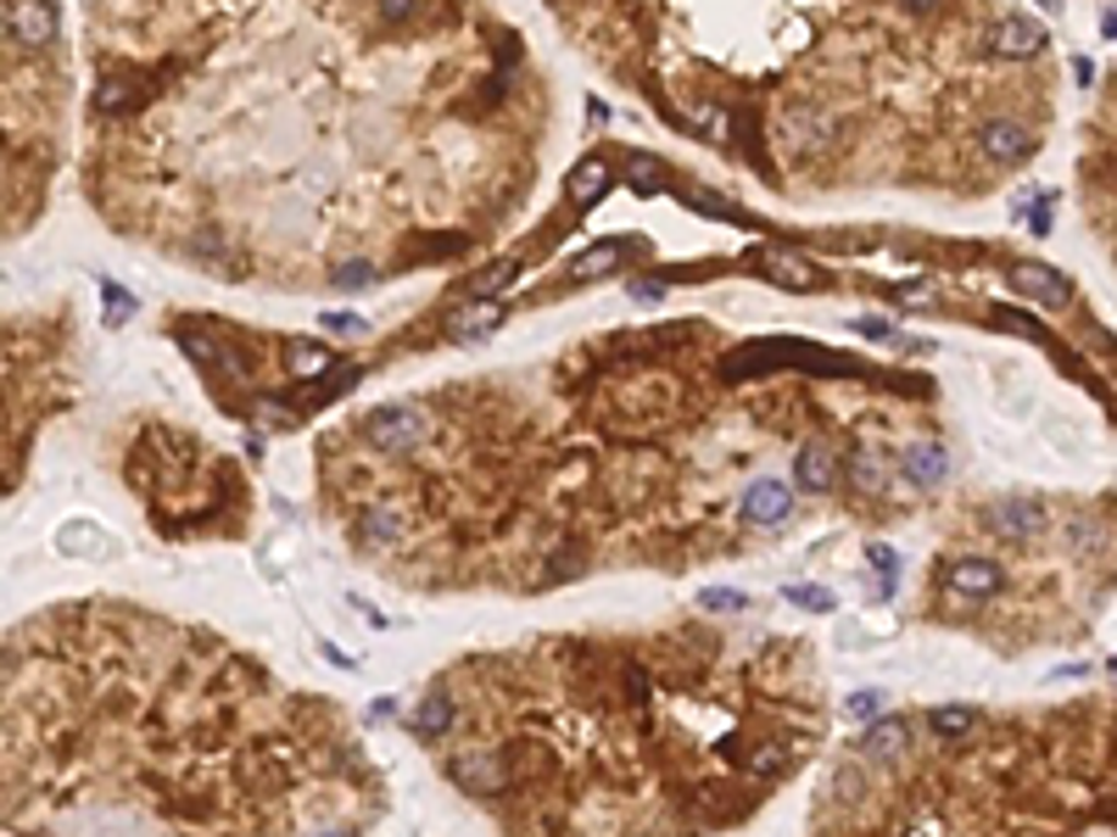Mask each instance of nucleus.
Wrapping results in <instances>:
<instances>
[{"label":"nucleus","mask_w":1117,"mask_h":837,"mask_svg":"<svg viewBox=\"0 0 1117 837\" xmlns=\"http://www.w3.org/2000/svg\"><path fill=\"white\" fill-rule=\"evenodd\" d=\"M1101 28H1106V34H1112V39H1117V7H1112V12H1106V23H1101Z\"/></svg>","instance_id":"obj_40"},{"label":"nucleus","mask_w":1117,"mask_h":837,"mask_svg":"<svg viewBox=\"0 0 1117 837\" xmlns=\"http://www.w3.org/2000/svg\"><path fill=\"white\" fill-rule=\"evenodd\" d=\"M1050 224H1056V202H1050V190H1039V207H1034V218H1029V229H1034V235H1045Z\"/></svg>","instance_id":"obj_36"},{"label":"nucleus","mask_w":1117,"mask_h":837,"mask_svg":"<svg viewBox=\"0 0 1117 837\" xmlns=\"http://www.w3.org/2000/svg\"><path fill=\"white\" fill-rule=\"evenodd\" d=\"M324 330H342V335H369V319H358V313H324Z\"/></svg>","instance_id":"obj_34"},{"label":"nucleus","mask_w":1117,"mask_h":837,"mask_svg":"<svg viewBox=\"0 0 1117 837\" xmlns=\"http://www.w3.org/2000/svg\"><path fill=\"white\" fill-rule=\"evenodd\" d=\"M905 743H911V726H905L900 715H889V720H878V726H866V731H860L855 754L871 760V765H889V760L905 754Z\"/></svg>","instance_id":"obj_10"},{"label":"nucleus","mask_w":1117,"mask_h":837,"mask_svg":"<svg viewBox=\"0 0 1117 837\" xmlns=\"http://www.w3.org/2000/svg\"><path fill=\"white\" fill-rule=\"evenodd\" d=\"M783 598L794 609H805V614H833V593H828V586H788Z\"/></svg>","instance_id":"obj_23"},{"label":"nucleus","mask_w":1117,"mask_h":837,"mask_svg":"<svg viewBox=\"0 0 1117 837\" xmlns=\"http://www.w3.org/2000/svg\"><path fill=\"white\" fill-rule=\"evenodd\" d=\"M900 469H905V480H911L916 491H934V486H944V475H950V453L939 447V441H911V447L900 453Z\"/></svg>","instance_id":"obj_9"},{"label":"nucleus","mask_w":1117,"mask_h":837,"mask_svg":"<svg viewBox=\"0 0 1117 837\" xmlns=\"http://www.w3.org/2000/svg\"><path fill=\"white\" fill-rule=\"evenodd\" d=\"M459 781L475 787V793H498V787H503V776H498L492 760H464V765H459Z\"/></svg>","instance_id":"obj_22"},{"label":"nucleus","mask_w":1117,"mask_h":837,"mask_svg":"<svg viewBox=\"0 0 1117 837\" xmlns=\"http://www.w3.org/2000/svg\"><path fill=\"white\" fill-rule=\"evenodd\" d=\"M414 726H419V737H442L448 726H453V698L436 686V693H425L419 698V709H414Z\"/></svg>","instance_id":"obj_17"},{"label":"nucleus","mask_w":1117,"mask_h":837,"mask_svg":"<svg viewBox=\"0 0 1117 837\" xmlns=\"http://www.w3.org/2000/svg\"><path fill=\"white\" fill-rule=\"evenodd\" d=\"M860 793H866L860 770H855V765H839V770H833V799H839V804H855Z\"/></svg>","instance_id":"obj_26"},{"label":"nucleus","mask_w":1117,"mask_h":837,"mask_svg":"<svg viewBox=\"0 0 1117 837\" xmlns=\"http://www.w3.org/2000/svg\"><path fill=\"white\" fill-rule=\"evenodd\" d=\"M626 179H631V190H643V195L665 184V174H659L654 163H631V168H626Z\"/></svg>","instance_id":"obj_31"},{"label":"nucleus","mask_w":1117,"mask_h":837,"mask_svg":"<svg viewBox=\"0 0 1117 837\" xmlns=\"http://www.w3.org/2000/svg\"><path fill=\"white\" fill-rule=\"evenodd\" d=\"M375 7H380L385 23H408V17L419 12V0H375Z\"/></svg>","instance_id":"obj_35"},{"label":"nucleus","mask_w":1117,"mask_h":837,"mask_svg":"<svg viewBox=\"0 0 1117 837\" xmlns=\"http://www.w3.org/2000/svg\"><path fill=\"white\" fill-rule=\"evenodd\" d=\"M871 564H878V575H883V593H894V570H900V559H894V548H871Z\"/></svg>","instance_id":"obj_32"},{"label":"nucleus","mask_w":1117,"mask_h":837,"mask_svg":"<svg viewBox=\"0 0 1117 837\" xmlns=\"http://www.w3.org/2000/svg\"><path fill=\"white\" fill-rule=\"evenodd\" d=\"M978 152L995 163V168H1023L1034 152H1039V140L1023 118H989L978 129Z\"/></svg>","instance_id":"obj_2"},{"label":"nucleus","mask_w":1117,"mask_h":837,"mask_svg":"<svg viewBox=\"0 0 1117 837\" xmlns=\"http://www.w3.org/2000/svg\"><path fill=\"white\" fill-rule=\"evenodd\" d=\"M258 414H263L269 425H297V419H290V408H280V403H258Z\"/></svg>","instance_id":"obj_38"},{"label":"nucleus","mask_w":1117,"mask_h":837,"mask_svg":"<svg viewBox=\"0 0 1117 837\" xmlns=\"http://www.w3.org/2000/svg\"><path fill=\"white\" fill-rule=\"evenodd\" d=\"M849 480H855V491H883L889 469H883L878 453H855V458H849Z\"/></svg>","instance_id":"obj_21"},{"label":"nucleus","mask_w":1117,"mask_h":837,"mask_svg":"<svg viewBox=\"0 0 1117 837\" xmlns=\"http://www.w3.org/2000/svg\"><path fill=\"white\" fill-rule=\"evenodd\" d=\"M498 319H503V308H475V313H459L453 330H459V335H487Z\"/></svg>","instance_id":"obj_28"},{"label":"nucleus","mask_w":1117,"mask_h":837,"mask_svg":"<svg viewBox=\"0 0 1117 837\" xmlns=\"http://www.w3.org/2000/svg\"><path fill=\"white\" fill-rule=\"evenodd\" d=\"M738 519L754 525V530H776L794 519V486L783 480H749L744 498H738Z\"/></svg>","instance_id":"obj_4"},{"label":"nucleus","mask_w":1117,"mask_h":837,"mask_svg":"<svg viewBox=\"0 0 1117 837\" xmlns=\"http://www.w3.org/2000/svg\"><path fill=\"white\" fill-rule=\"evenodd\" d=\"M989 51L1006 57V62H1029V57L1045 51V28L1034 17H1023V12H1006V17L989 23Z\"/></svg>","instance_id":"obj_6"},{"label":"nucleus","mask_w":1117,"mask_h":837,"mask_svg":"<svg viewBox=\"0 0 1117 837\" xmlns=\"http://www.w3.org/2000/svg\"><path fill=\"white\" fill-rule=\"evenodd\" d=\"M57 548L73 553V559H107V553H118V541L107 530H95L90 519H73V525L57 530Z\"/></svg>","instance_id":"obj_13"},{"label":"nucleus","mask_w":1117,"mask_h":837,"mask_svg":"<svg viewBox=\"0 0 1117 837\" xmlns=\"http://www.w3.org/2000/svg\"><path fill=\"white\" fill-rule=\"evenodd\" d=\"M335 285H342V290H364V285H375V263H342V268H335Z\"/></svg>","instance_id":"obj_30"},{"label":"nucleus","mask_w":1117,"mask_h":837,"mask_svg":"<svg viewBox=\"0 0 1117 837\" xmlns=\"http://www.w3.org/2000/svg\"><path fill=\"white\" fill-rule=\"evenodd\" d=\"M324 837H353V832H324Z\"/></svg>","instance_id":"obj_41"},{"label":"nucleus","mask_w":1117,"mask_h":837,"mask_svg":"<svg viewBox=\"0 0 1117 837\" xmlns=\"http://www.w3.org/2000/svg\"><path fill=\"white\" fill-rule=\"evenodd\" d=\"M1011 285L1023 290V297H1034V302H1045V308H1061L1073 290H1067V279L1056 274V268H1045V263H1011Z\"/></svg>","instance_id":"obj_12"},{"label":"nucleus","mask_w":1117,"mask_h":837,"mask_svg":"<svg viewBox=\"0 0 1117 837\" xmlns=\"http://www.w3.org/2000/svg\"><path fill=\"white\" fill-rule=\"evenodd\" d=\"M760 268H765L771 279H788L794 290H810V285H816V268L799 263L794 252H760Z\"/></svg>","instance_id":"obj_18"},{"label":"nucleus","mask_w":1117,"mask_h":837,"mask_svg":"<svg viewBox=\"0 0 1117 837\" xmlns=\"http://www.w3.org/2000/svg\"><path fill=\"white\" fill-rule=\"evenodd\" d=\"M1006 586V570L995 559H950L944 564V593L966 598V603H984Z\"/></svg>","instance_id":"obj_7"},{"label":"nucleus","mask_w":1117,"mask_h":837,"mask_svg":"<svg viewBox=\"0 0 1117 837\" xmlns=\"http://www.w3.org/2000/svg\"><path fill=\"white\" fill-rule=\"evenodd\" d=\"M878 709H883V693H878V686H871V693L844 698V715H849V720H878Z\"/></svg>","instance_id":"obj_29"},{"label":"nucleus","mask_w":1117,"mask_h":837,"mask_svg":"<svg viewBox=\"0 0 1117 837\" xmlns=\"http://www.w3.org/2000/svg\"><path fill=\"white\" fill-rule=\"evenodd\" d=\"M51 39H57L51 0H7V45L12 51H45Z\"/></svg>","instance_id":"obj_3"},{"label":"nucleus","mask_w":1117,"mask_h":837,"mask_svg":"<svg viewBox=\"0 0 1117 837\" xmlns=\"http://www.w3.org/2000/svg\"><path fill=\"white\" fill-rule=\"evenodd\" d=\"M102 297H107V319H112V324H123V319L134 313V302L123 297V290H118V285H102Z\"/></svg>","instance_id":"obj_33"},{"label":"nucleus","mask_w":1117,"mask_h":837,"mask_svg":"<svg viewBox=\"0 0 1117 837\" xmlns=\"http://www.w3.org/2000/svg\"><path fill=\"white\" fill-rule=\"evenodd\" d=\"M129 101H134V89L123 79H107L102 89H95V107H102V112H123Z\"/></svg>","instance_id":"obj_27"},{"label":"nucleus","mask_w":1117,"mask_h":837,"mask_svg":"<svg viewBox=\"0 0 1117 837\" xmlns=\"http://www.w3.org/2000/svg\"><path fill=\"white\" fill-rule=\"evenodd\" d=\"M928 726L939 731V737H966L978 726V709H966V704H944V709H934L928 715Z\"/></svg>","instance_id":"obj_19"},{"label":"nucleus","mask_w":1117,"mask_h":837,"mask_svg":"<svg viewBox=\"0 0 1117 837\" xmlns=\"http://www.w3.org/2000/svg\"><path fill=\"white\" fill-rule=\"evenodd\" d=\"M699 609H710V614H738V609H749V598L733 593V586H704V593H699Z\"/></svg>","instance_id":"obj_24"},{"label":"nucleus","mask_w":1117,"mask_h":837,"mask_svg":"<svg viewBox=\"0 0 1117 837\" xmlns=\"http://www.w3.org/2000/svg\"><path fill=\"white\" fill-rule=\"evenodd\" d=\"M833 486H839V453L828 447V441H810V447H799V458H794V491L828 498Z\"/></svg>","instance_id":"obj_8"},{"label":"nucleus","mask_w":1117,"mask_h":837,"mask_svg":"<svg viewBox=\"0 0 1117 837\" xmlns=\"http://www.w3.org/2000/svg\"><path fill=\"white\" fill-rule=\"evenodd\" d=\"M855 330H860V335H871V340H889V330H894V324H889V319H860Z\"/></svg>","instance_id":"obj_37"},{"label":"nucleus","mask_w":1117,"mask_h":837,"mask_svg":"<svg viewBox=\"0 0 1117 837\" xmlns=\"http://www.w3.org/2000/svg\"><path fill=\"white\" fill-rule=\"evenodd\" d=\"M900 7H905V12H916V17H922V12H939V7H944V0H900Z\"/></svg>","instance_id":"obj_39"},{"label":"nucleus","mask_w":1117,"mask_h":837,"mask_svg":"<svg viewBox=\"0 0 1117 837\" xmlns=\"http://www.w3.org/2000/svg\"><path fill=\"white\" fill-rule=\"evenodd\" d=\"M609 179H615V174H609V168H604L598 157L575 163V174H570V202H575V207H593L598 195L609 190Z\"/></svg>","instance_id":"obj_14"},{"label":"nucleus","mask_w":1117,"mask_h":837,"mask_svg":"<svg viewBox=\"0 0 1117 837\" xmlns=\"http://www.w3.org/2000/svg\"><path fill=\"white\" fill-rule=\"evenodd\" d=\"M638 235H626V246H593V252H581L575 263H570V274L575 279H587V274H609V268H620L626 263V252H638Z\"/></svg>","instance_id":"obj_15"},{"label":"nucleus","mask_w":1117,"mask_h":837,"mask_svg":"<svg viewBox=\"0 0 1117 837\" xmlns=\"http://www.w3.org/2000/svg\"><path fill=\"white\" fill-rule=\"evenodd\" d=\"M509 279H514V263H498V268H487V274L470 279V297H498Z\"/></svg>","instance_id":"obj_25"},{"label":"nucleus","mask_w":1117,"mask_h":837,"mask_svg":"<svg viewBox=\"0 0 1117 837\" xmlns=\"http://www.w3.org/2000/svg\"><path fill=\"white\" fill-rule=\"evenodd\" d=\"M285 369L297 380H319V374H330V352L319 347V340H290V347H285Z\"/></svg>","instance_id":"obj_16"},{"label":"nucleus","mask_w":1117,"mask_h":837,"mask_svg":"<svg viewBox=\"0 0 1117 837\" xmlns=\"http://www.w3.org/2000/svg\"><path fill=\"white\" fill-rule=\"evenodd\" d=\"M179 347H185L190 358H197V363H213L218 374H240V363H235L229 352H218V347H213L207 335H179Z\"/></svg>","instance_id":"obj_20"},{"label":"nucleus","mask_w":1117,"mask_h":837,"mask_svg":"<svg viewBox=\"0 0 1117 837\" xmlns=\"http://www.w3.org/2000/svg\"><path fill=\"white\" fill-rule=\"evenodd\" d=\"M1112 675H1117V659H1112Z\"/></svg>","instance_id":"obj_42"},{"label":"nucleus","mask_w":1117,"mask_h":837,"mask_svg":"<svg viewBox=\"0 0 1117 837\" xmlns=\"http://www.w3.org/2000/svg\"><path fill=\"white\" fill-rule=\"evenodd\" d=\"M1045 525H1050V509L1039 498H1000L989 509V530L1006 536V541H1039Z\"/></svg>","instance_id":"obj_5"},{"label":"nucleus","mask_w":1117,"mask_h":837,"mask_svg":"<svg viewBox=\"0 0 1117 837\" xmlns=\"http://www.w3.org/2000/svg\"><path fill=\"white\" fill-rule=\"evenodd\" d=\"M364 435H369V447H380V453H414L419 441L430 435V419L414 403H385V408L364 414Z\"/></svg>","instance_id":"obj_1"},{"label":"nucleus","mask_w":1117,"mask_h":837,"mask_svg":"<svg viewBox=\"0 0 1117 837\" xmlns=\"http://www.w3.org/2000/svg\"><path fill=\"white\" fill-rule=\"evenodd\" d=\"M353 541H358V548H369V553H380V548H397V541H403V514H397L392 503H375V509H364V514H358V525H353Z\"/></svg>","instance_id":"obj_11"}]
</instances>
